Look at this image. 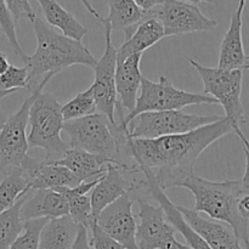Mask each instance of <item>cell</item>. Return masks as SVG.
Listing matches in <instances>:
<instances>
[{
    "mask_svg": "<svg viewBox=\"0 0 249 249\" xmlns=\"http://www.w3.org/2000/svg\"><path fill=\"white\" fill-rule=\"evenodd\" d=\"M232 133L225 117L215 123L181 135L163 136L151 140L128 139L126 147L146 179L163 192L181 187L195 174V165L207 147Z\"/></svg>",
    "mask_w": 249,
    "mask_h": 249,
    "instance_id": "cell-1",
    "label": "cell"
},
{
    "mask_svg": "<svg viewBox=\"0 0 249 249\" xmlns=\"http://www.w3.org/2000/svg\"><path fill=\"white\" fill-rule=\"evenodd\" d=\"M112 163L116 162L78 148H70L56 164L67 168L80 182H91L104 178Z\"/></svg>",
    "mask_w": 249,
    "mask_h": 249,
    "instance_id": "cell-20",
    "label": "cell"
},
{
    "mask_svg": "<svg viewBox=\"0 0 249 249\" xmlns=\"http://www.w3.org/2000/svg\"><path fill=\"white\" fill-rule=\"evenodd\" d=\"M28 83V71L26 67H16L10 65L9 70L0 75V90L1 91H19L26 89Z\"/></svg>",
    "mask_w": 249,
    "mask_h": 249,
    "instance_id": "cell-32",
    "label": "cell"
},
{
    "mask_svg": "<svg viewBox=\"0 0 249 249\" xmlns=\"http://www.w3.org/2000/svg\"><path fill=\"white\" fill-rule=\"evenodd\" d=\"M247 62H249V55L247 56Z\"/></svg>",
    "mask_w": 249,
    "mask_h": 249,
    "instance_id": "cell-42",
    "label": "cell"
},
{
    "mask_svg": "<svg viewBox=\"0 0 249 249\" xmlns=\"http://www.w3.org/2000/svg\"><path fill=\"white\" fill-rule=\"evenodd\" d=\"M148 185H150V196L152 197L155 201H157L160 203V206L162 207L163 211H164L165 215H167L168 220L172 223V225L174 226L175 230L178 232H180L182 235V237L185 238V241L187 242V247L191 249H212L192 230L189 226V224L185 221V219L182 218L181 213L178 211L177 206L170 201L167 197V195L157 186V185L153 184L152 181L147 180Z\"/></svg>",
    "mask_w": 249,
    "mask_h": 249,
    "instance_id": "cell-26",
    "label": "cell"
},
{
    "mask_svg": "<svg viewBox=\"0 0 249 249\" xmlns=\"http://www.w3.org/2000/svg\"><path fill=\"white\" fill-rule=\"evenodd\" d=\"M44 21L51 28L60 29L61 34L73 40L82 41L87 36L88 29L66 9L55 0H39Z\"/></svg>",
    "mask_w": 249,
    "mask_h": 249,
    "instance_id": "cell-24",
    "label": "cell"
},
{
    "mask_svg": "<svg viewBox=\"0 0 249 249\" xmlns=\"http://www.w3.org/2000/svg\"><path fill=\"white\" fill-rule=\"evenodd\" d=\"M48 221V219H33L26 221L23 231L12 243L10 249H38L40 232Z\"/></svg>",
    "mask_w": 249,
    "mask_h": 249,
    "instance_id": "cell-30",
    "label": "cell"
},
{
    "mask_svg": "<svg viewBox=\"0 0 249 249\" xmlns=\"http://www.w3.org/2000/svg\"><path fill=\"white\" fill-rule=\"evenodd\" d=\"M89 231L91 232V238L89 240L90 249H125L121 243L117 242L108 233L99 228L96 221L92 224Z\"/></svg>",
    "mask_w": 249,
    "mask_h": 249,
    "instance_id": "cell-33",
    "label": "cell"
},
{
    "mask_svg": "<svg viewBox=\"0 0 249 249\" xmlns=\"http://www.w3.org/2000/svg\"><path fill=\"white\" fill-rule=\"evenodd\" d=\"M246 1L241 0L237 9L232 14L230 19V26L224 36L220 45L218 68L226 71L242 70L247 63V55L245 53L242 38L243 27V11Z\"/></svg>",
    "mask_w": 249,
    "mask_h": 249,
    "instance_id": "cell-16",
    "label": "cell"
},
{
    "mask_svg": "<svg viewBox=\"0 0 249 249\" xmlns=\"http://www.w3.org/2000/svg\"><path fill=\"white\" fill-rule=\"evenodd\" d=\"M9 67H10V63L9 61H7L6 55H5L2 51H0V75L4 74V73L9 70Z\"/></svg>",
    "mask_w": 249,
    "mask_h": 249,
    "instance_id": "cell-38",
    "label": "cell"
},
{
    "mask_svg": "<svg viewBox=\"0 0 249 249\" xmlns=\"http://www.w3.org/2000/svg\"><path fill=\"white\" fill-rule=\"evenodd\" d=\"M134 199L124 195L104 209L96 218L99 228L125 249H138L136 246V215L133 213Z\"/></svg>",
    "mask_w": 249,
    "mask_h": 249,
    "instance_id": "cell-13",
    "label": "cell"
},
{
    "mask_svg": "<svg viewBox=\"0 0 249 249\" xmlns=\"http://www.w3.org/2000/svg\"><path fill=\"white\" fill-rule=\"evenodd\" d=\"M190 65L197 71L204 85V95L211 96L221 105L225 112V119L230 124L232 133H235L249 150V141L242 131V125L246 124L245 109L242 100L243 71H226L220 68H212L201 65L194 58H189Z\"/></svg>",
    "mask_w": 249,
    "mask_h": 249,
    "instance_id": "cell-5",
    "label": "cell"
},
{
    "mask_svg": "<svg viewBox=\"0 0 249 249\" xmlns=\"http://www.w3.org/2000/svg\"><path fill=\"white\" fill-rule=\"evenodd\" d=\"M198 2L160 0L157 6L145 12L160 22L164 36L213 31L218 22L207 17L199 10Z\"/></svg>",
    "mask_w": 249,
    "mask_h": 249,
    "instance_id": "cell-10",
    "label": "cell"
},
{
    "mask_svg": "<svg viewBox=\"0 0 249 249\" xmlns=\"http://www.w3.org/2000/svg\"><path fill=\"white\" fill-rule=\"evenodd\" d=\"M22 174L31 190H56L61 187H75L82 182L67 168L56 163L38 162L27 156L22 162Z\"/></svg>",
    "mask_w": 249,
    "mask_h": 249,
    "instance_id": "cell-14",
    "label": "cell"
},
{
    "mask_svg": "<svg viewBox=\"0 0 249 249\" xmlns=\"http://www.w3.org/2000/svg\"><path fill=\"white\" fill-rule=\"evenodd\" d=\"M11 94H14V91H1V90H0V101H1L2 99H5L6 96H9V95H11Z\"/></svg>",
    "mask_w": 249,
    "mask_h": 249,
    "instance_id": "cell-39",
    "label": "cell"
},
{
    "mask_svg": "<svg viewBox=\"0 0 249 249\" xmlns=\"http://www.w3.org/2000/svg\"><path fill=\"white\" fill-rule=\"evenodd\" d=\"M5 2H6V6L11 14L12 18H14L15 23H17L21 18L29 19L31 23L36 21V14L32 7L31 1H28V0H7Z\"/></svg>",
    "mask_w": 249,
    "mask_h": 249,
    "instance_id": "cell-34",
    "label": "cell"
},
{
    "mask_svg": "<svg viewBox=\"0 0 249 249\" xmlns=\"http://www.w3.org/2000/svg\"><path fill=\"white\" fill-rule=\"evenodd\" d=\"M40 91L43 90L29 94L16 113L6 118L0 130V173L4 174V177L11 170L21 167L22 162L27 157L29 150L27 139L29 108Z\"/></svg>",
    "mask_w": 249,
    "mask_h": 249,
    "instance_id": "cell-11",
    "label": "cell"
},
{
    "mask_svg": "<svg viewBox=\"0 0 249 249\" xmlns=\"http://www.w3.org/2000/svg\"><path fill=\"white\" fill-rule=\"evenodd\" d=\"M36 49L27 56L24 67L28 71L27 88L29 94L44 90L49 80L62 71L75 65L94 70L97 60L82 41L73 40L51 28L41 17L33 22Z\"/></svg>",
    "mask_w": 249,
    "mask_h": 249,
    "instance_id": "cell-2",
    "label": "cell"
},
{
    "mask_svg": "<svg viewBox=\"0 0 249 249\" xmlns=\"http://www.w3.org/2000/svg\"><path fill=\"white\" fill-rule=\"evenodd\" d=\"M96 102H95L94 91H92L91 87L75 95L61 108L63 122L74 121V119L83 118V117L91 116V114L96 113Z\"/></svg>",
    "mask_w": 249,
    "mask_h": 249,
    "instance_id": "cell-29",
    "label": "cell"
},
{
    "mask_svg": "<svg viewBox=\"0 0 249 249\" xmlns=\"http://www.w3.org/2000/svg\"><path fill=\"white\" fill-rule=\"evenodd\" d=\"M224 116H197L182 111L146 112L136 116L128 124L129 139L151 140L163 136L181 135L191 133L208 124L223 119Z\"/></svg>",
    "mask_w": 249,
    "mask_h": 249,
    "instance_id": "cell-8",
    "label": "cell"
},
{
    "mask_svg": "<svg viewBox=\"0 0 249 249\" xmlns=\"http://www.w3.org/2000/svg\"><path fill=\"white\" fill-rule=\"evenodd\" d=\"M178 248H179V249H191V248L187 247V246L181 245V243H178Z\"/></svg>",
    "mask_w": 249,
    "mask_h": 249,
    "instance_id": "cell-41",
    "label": "cell"
},
{
    "mask_svg": "<svg viewBox=\"0 0 249 249\" xmlns=\"http://www.w3.org/2000/svg\"><path fill=\"white\" fill-rule=\"evenodd\" d=\"M177 208L190 228L212 249H246L236 237L232 229L226 224L203 218L194 209L181 206H177Z\"/></svg>",
    "mask_w": 249,
    "mask_h": 249,
    "instance_id": "cell-15",
    "label": "cell"
},
{
    "mask_svg": "<svg viewBox=\"0 0 249 249\" xmlns=\"http://www.w3.org/2000/svg\"><path fill=\"white\" fill-rule=\"evenodd\" d=\"M29 191L31 187L19 168L5 175L0 182V214L9 211Z\"/></svg>",
    "mask_w": 249,
    "mask_h": 249,
    "instance_id": "cell-27",
    "label": "cell"
},
{
    "mask_svg": "<svg viewBox=\"0 0 249 249\" xmlns=\"http://www.w3.org/2000/svg\"><path fill=\"white\" fill-rule=\"evenodd\" d=\"M68 215L65 197L53 190H31L21 207V219L26 223L33 219H57Z\"/></svg>",
    "mask_w": 249,
    "mask_h": 249,
    "instance_id": "cell-17",
    "label": "cell"
},
{
    "mask_svg": "<svg viewBox=\"0 0 249 249\" xmlns=\"http://www.w3.org/2000/svg\"><path fill=\"white\" fill-rule=\"evenodd\" d=\"M63 131L70 138V147L85 151L116 162L119 152V140L125 133L117 123H111L101 113L65 122Z\"/></svg>",
    "mask_w": 249,
    "mask_h": 249,
    "instance_id": "cell-7",
    "label": "cell"
},
{
    "mask_svg": "<svg viewBox=\"0 0 249 249\" xmlns=\"http://www.w3.org/2000/svg\"><path fill=\"white\" fill-rule=\"evenodd\" d=\"M141 57H142V53H138L117 65L116 80H114L117 100H118L117 102L123 109H128L129 113L135 108L136 99H138L141 80L143 77L140 71Z\"/></svg>",
    "mask_w": 249,
    "mask_h": 249,
    "instance_id": "cell-19",
    "label": "cell"
},
{
    "mask_svg": "<svg viewBox=\"0 0 249 249\" xmlns=\"http://www.w3.org/2000/svg\"><path fill=\"white\" fill-rule=\"evenodd\" d=\"M238 211L241 215L249 220V195H242L238 201Z\"/></svg>",
    "mask_w": 249,
    "mask_h": 249,
    "instance_id": "cell-37",
    "label": "cell"
},
{
    "mask_svg": "<svg viewBox=\"0 0 249 249\" xmlns=\"http://www.w3.org/2000/svg\"><path fill=\"white\" fill-rule=\"evenodd\" d=\"M150 198H139V219L136 228L138 249H179L175 238L174 226L172 225L160 206L155 207Z\"/></svg>",
    "mask_w": 249,
    "mask_h": 249,
    "instance_id": "cell-12",
    "label": "cell"
},
{
    "mask_svg": "<svg viewBox=\"0 0 249 249\" xmlns=\"http://www.w3.org/2000/svg\"><path fill=\"white\" fill-rule=\"evenodd\" d=\"M0 29L2 31L4 36H6L7 41H9L15 55L18 56L23 63L26 62L28 55L24 53L21 45H19L16 34V23H15L14 18H12L11 14H10L9 9L6 6V2L4 0H0Z\"/></svg>",
    "mask_w": 249,
    "mask_h": 249,
    "instance_id": "cell-31",
    "label": "cell"
},
{
    "mask_svg": "<svg viewBox=\"0 0 249 249\" xmlns=\"http://www.w3.org/2000/svg\"><path fill=\"white\" fill-rule=\"evenodd\" d=\"M79 228L70 215L51 219L41 230L38 249H72Z\"/></svg>",
    "mask_w": 249,
    "mask_h": 249,
    "instance_id": "cell-23",
    "label": "cell"
},
{
    "mask_svg": "<svg viewBox=\"0 0 249 249\" xmlns=\"http://www.w3.org/2000/svg\"><path fill=\"white\" fill-rule=\"evenodd\" d=\"M218 102L211 96L204 94L189 92L178 89L173 83L164 75H160L158 82H152L148 78L142 77L140 91L136 99L135 108L126 114L123 119H116L119 126L128 130V124L136 116L146 112H163V111H181L184 107L192 105H215Z\"/></svg>",
    "mask_w": 249,
    "mask_h": 249,
    "instance_id": "cell-6",
    "label": "cell"
},
{
    "mask_svg": "<svg viewBox=\"0 0 249 249\" xmlns=\"http://www.w3.org/2000/svg\"><path fill=\"white\" fill-rule=\"evenodd\" d=\"M88 11L101 22L105 28V51L100 60H97L94 67L95 80L91 88L94 91L95 102L99 113L104 114L111 123H116V106H117V92H116V70H117V49L112 43V29L109 24L104 19V17L95 10L91 2L88 0H82Z\"/></svg>",
    "mask_w": 249,
    "mask_h": 249,
    "instance_id": "cell-9",
    "label": "cell"
},
{
    "mask_svg": "<svg viewBox=\"0 0 249 249\" xmlns=\"http://www.w3.org/2000/svg\"><path fill=\"white\" fill-rule=\"evenodd\" d=\"M145 18V11L139 7L135 0H112L108 1V16L104 17L112 32H123L126 39L130 38L139 24Z\"/></svg>",
    "mask_w": 249,
    "mask_h": 249,
    "instance_id": "cell-25",
    "label": "cell"
},
{
    "mask_svg": "<svg viewBox=\"0 0 249 249\" xmlns=\"http://www.w3.org/2000/svg\"><path fill=\"white\" fill-rule=\"evenodd\" d=\"M131 192H133V187L128 178L119 169L116 163H112L107 169L106 174L97 182L90 195L92 216L95 220L106 207L116 202L124 195H129L131 197Z\"/></svg>",
    "mask_w": 249,
    "mask_h": 249,
    "instance_id": "cell-18",
    "label": "cell"
},
{
    "mask_svg": "<svg viewBox=\"0 0 249 249\" xmlns=\"http://www.w3.org/2000/svg\"><path fill=\"white\" fill-rule=\"evenodd\" d=\"M62 106L50 92H38L29 108V148H43L44 162L56 163L70 150V145L61 138L63 129Z\"/></svg>",
    "mask_w": 249,
    "mask_h": 249,
    "instance_id": "cell-4",
    "label": "cell"
},
{
    "mask_svg": "<svg viewBox=\"0 0 249 249\" xmlns=\"http://www.w3.org/2000/svg\"><path fill=\"white\" fill-rule=\"evenodd\" d=\"M163 38H165L164 29L160 22L145 12V18L139 24L133 36L126 39L121 48L117 49V65L130 56L142 53Z\"/></svg>",
    "mask_w": 249,
    "mask_h": 249,
    "instance_id": "cell-21",
    "label": "cell"
},
{
    "mask_svg": "<svg viewBox=\"0 0 249 249\" xmlns=\"http://www.w3.org/2000/svg\"><path fill=\"white\" fill-rule=\"evenodd\" d=\"M5 121H6V118H5L4 114L1 113V109H0V130H1V128H2V125H4Z\"/></svg>",
    "mask_w": 249,
    "mask_h": 249,
    "instance_id": "cell-40",
    "label": "cell"
},
{
    "mask_svg": "<svg viewBox=\"0 0 249 249\" xmlns=\"http://www.w3.org/2000/svg\"><path fill=\"white\" fill-rule=\"evenodd\" d=\"M24 195L9 211L0 214V249H10L23 231L24 221L21 219V207L26 199Z\"/></svg>",
    "mask_w": 249,
    "mask_h": 249,
    "instance_id": "cell-28",
    "label": "cell"
},
{
    "mask_svg": "<svg viewBox=\"0 0 249 249\" xmlns=\"http://www.w3.org/2000/svg\"><path fill=\"white\" fill-rule=\"evenodd\" d=\"M181 187L194 195L195 212L230 226L241 245L249 249V220L238 211V201L243 195L240 180L211 181L195 173Z\"/></svg>",
    "mask_w": 249,
    "mask_h": 249,
    "instance_id": "cell-3",
    "label": "cell"
},
{
    "mask_svg": "<svg viewBox=\"0 0 249 249\" xmlns=\"http://www.w3.org/2000/svg\"><path fill=\"white\" fill-rule=\"evenodd\" d=\"M100 180L82 182L75 187H61V189L53 190V191L60 192L67 201L68 215L71 216V219L79 226L87 229L88 231L96 221L92 216L91 199H90L89 192L96 186Z\"/></svg>",
    "mask_w": 249,
    "mask_h": 249,
    "instance_id": "cell-22",
    "label": "cell"
},
{
    "mask_svg": "<svg viewBox=\"0 0 249 249\" xmlns=\"http://www.w3.org/2000/svg\"><path fill=\"white\" fill-rule=\"evenodd\" d=\"M245 156H246V170L243 178L240 180L241 190H242L243 195H249V150L245 148Z\"/></svg>",
    "mask_w": 249,
    "mask_h": 249,
    "instance_id": "cell-36",
    "label": "cell"
},
{
    "mask_svg": "<svg viewBox=\"0 0 249 249\" xmlns=\"http://www.w3.org/2000/svg\"><path fill=\"white\" fill-rule=\"evenodd\" d=\"M89 231L85 228H79V232H78L77 240H75L74 245H73L72 249H90L89 246Z\"/></svg>",
    "mask_w": 249,
    "mask_h": 249,
    "instance_id": "cell-35",
    "label": "cell"
}]
</instances>
